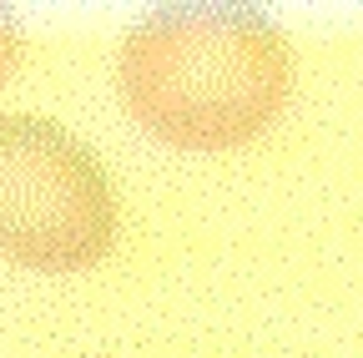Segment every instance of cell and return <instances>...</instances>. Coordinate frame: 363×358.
<instances>
[{
  "mask_svg": "<svg viewBox=\"0 0 363 358\" xmlns=\"http://www.w3.org/2000/svg\"><path fill=\"white\" fill-rule=\"evenodd\" d=\"M116 86L157 142L227 152L267 131L288 106L293 51L247 6H162L121 40Z\"/></svg>",
  "mask_w": 363,
  "mask_h": 358,
  "instance_id": "6da1fadb",
  "label": "cell"
},
{
  "mask_svg": "<svg viewBox=\"0 0 363 358\" xmlns=\"http://www.w3.org/2000/svg\"><path fill=\"white\" fill-rule=\"evenodd\" d=\"M16 61H21V26H16V16L6 6H0V86L11 81Z\"/></svg>",
  "mask_w": 363,
  "mask_h": 358,
  "instance_id": "3957f363",
  "label": "cell"
},
{
  "mask_svg": "<svg viewBox=\"0 0 363 358\" xmlns=\"http://www.w3.org/2000/svg\"><path fill=\"white\" fill-rule=\"evenodd\" d=\"M116 242V192L91 147L51 116H0V257L86 273Z\"/></svg>",
  "mask_w": 363,
  "mask_h": 358,
  "instance_id": "7a4b0ae2",
  "label": "cell"
}]
</instances>
